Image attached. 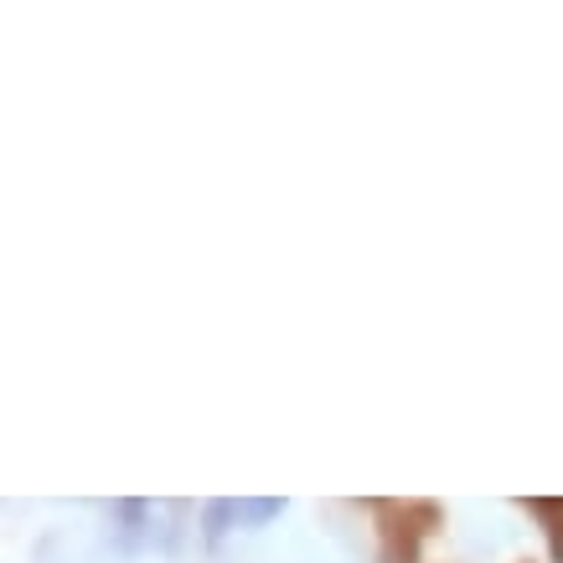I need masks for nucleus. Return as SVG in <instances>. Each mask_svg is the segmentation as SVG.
<instances>
[{
  "label": "nucleus",
  "mask_w": 563,
  "mask_h": 563,
  "mask_svg": "<svg viewBox=\"0 0 563 563\" xmlns=\"http://www.w3.org/2000/svg\"><path fill=\"white\" fill-rule=\"evenodd\" d=\"M528 517H538L548 532V548H553V559L563 563V496H522L517 501Z\"/></svg>",
  "instance_id": "nucleus-2"
},
{
  "label": "nucleus",
  "mask_w": 563,
  "mask_h": 563,
  "mask_svg": "<svg viewBox=\"0 0 563 563\" xmlns=\"http://www.w3.org/2000/svg\"><path fill=\"white\" fill-rule=\"evenodd\" d=\"M285 512V501H239V522H249V528H258V522H269V517Z\"/></svg>",
  "instance_id": "nucleus-4"
},
{
  "label": "nucleus",
  "mask_w": 563,
  "mask_h": 563,
  "mask_svg": "<svg viewBox=\"0 0 563 563\" xmlns=\"http://www.w3.org/2000/svg\"><path fill=\"white\" fill-rule=\"evenodd\" d=\"M367 512L377 522V563H419L424 553V538L440 532L444 512L440 501H367Z\"/></svg>",
  "instance_id": "nucleus-1"
},
{
  "label": "nucleus",
  "mask_w": 563,
  "mask_h": 563,
  "mask_svg": "<svg viewBox=\"0 0 563 563\" xmlns=\"http://www.w3.org/2000/svg\"><path fill=\"white\" fill-rule=\"evenodd\" d=\"M228 522H239V501H212L207 507V543H218L228 532Z\"/></svg>",
  "instance_id": "nucleus-3"
}]
</instances>
